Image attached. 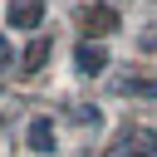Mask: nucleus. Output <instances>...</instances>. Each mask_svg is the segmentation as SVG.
<instances>
[{
    "mask_svg": "<svg viewBox=\"0 0 157 157\" xmlns=\"http://www.w3.org/2000/svg\"><path fill=\"white\" fill-rule=\"evenodd\" d=\"M74 64H78V74H98V69H108V49L103 44H78Z\"/></svg>",
    "mask_w": 157,
    "mask_h": 157,
    "instance_id": "nucleus-2",
    "label": "nucleus"
},
{
    "mask_svg": "<svg viewBox=\"0 0 157 157\" xmlns=\"http://www.w3.org/2000/svg\"><path fill=\"white\" fill-rule=\"evenodd\" d=\"M118 93H137V98H157V78H123Z\"/></svg>",
    "mask_w": 157,
    "mask_h": 157,
    "instance_id": "nucleus-4",
    "label": "nucleus"
},
{
    "mask_svg": "<svg viewBox=\"0 0 157 157\" xmlns=\"http://www.w3.org/2000/svg\"><path fill=\"white\" fill-rule=\"evenodd\" d=\"M5 69H10V39L0 34V74H5Z\"/></svg>",
    "mask_w": 157,
    "mask_h": 157,
    "instance_id": "nucleus-8",
    "label": "nucleus"
},
{
    "mask_svg": "<svg viewBox=\"0 0 157 157\" xmlns=\"http://www.w3.org/2000/svg\"><path fill=\"white\" fill-rule=\"evenodd\" d=\"M142 49H147V54H157V25H152V29L142 34Z\"/></svg>",
    "mask_w": 157,
    "mask_h": 157,
    "instance_id": "nucleus-7",
    "label": "nucleus"
},
{
    "mask_svg": "<svg viewBox=\"0 0 157 157\" xmlns=\"http://www.w3.org/2000/svg\"><path fill=\"white\" fill-rule=\"evenodd\" d=\"M10 25L15 29H39V20H44V0H10Z\"/></svg>",
    "mask_w": 157,
    "mask_h": 157,
    "instance_id": "nucleus-1",
    "label": "nucleus"
},
{
    "mask_svg": "<svg viewBox=\"0 0 157 157\" xmlns=\"http://www.w3.org/2000/svg\"><path fill=\"white\" fill-rule=\"evenodd\" d=\"M74 118H78V123H98V108H88V103H78V108H74Z\"/></svg>",
    "mask_w": 157,
    "mask_h": 157,
    "instance_id": "nucleus-6",
    "label": "nucleus"
},
{
    "mask_svg": "<svg viewBox=\"0 0 157 157\" xmlns=\"http://www.w3.org/2000/svg\"><path fill=\"white\" fill-rule=\"evenodd\" d=\"M44 54H49V39H34V49L25 54V74H34V69L44 64Z\"/></svg>",
    "mask_w": 157,
    "mask_h": 157,
    "instance_id": "nucleus-5",
    "label": "nucleus"
},
{
    "mask_svg": "<svg viewBox=\"0 0 157 157\" xmlns=\"http://www.w3.org/2000/svg\"><path fill=\"white\" fill-rule=\"evenodd\" d=\"M29 147H34L39 157H54V123H49V118H34V123H29Z\"/></svg>",
    "mask_w": 157,
    "mask_h": 157,
    "instance_id": "nucleus-3",
    "label": "nucleus"
}]
</instances>
